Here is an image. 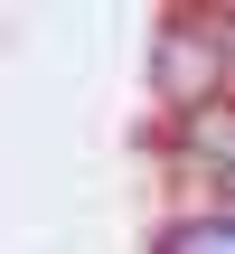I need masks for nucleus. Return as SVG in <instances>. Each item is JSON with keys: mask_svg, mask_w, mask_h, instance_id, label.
Wrapping results in <instances>:
<instances>
[{"mask_svg": "<svg viewBox=\"0 0 235 254\" xmlns=\"http://www.w3.org/2000/svg\"><path fill=\"white\" fill-rule=\"evenodd\" d=\"M151 75H160V104H170V113H198V104L235 94V38H226V19H170V28L151 38Z\"/></svg>", "mask_w": 235, "mask_h": 254, "instance_id": "f257e3e1", "label": "nucleus"}, {"mask_svg": "<svg viewBox=\"0 0 235 254\" xmlns=\"http://www.w3.org/2000/svg\"><path fill=\"white\" fill-rule=\"evenodd\" d=\"M151 254H235V207H179V217H160V236Z\"/></svg>", "mask_w": 235, "mask_h": 254, "instance_id": "f03ea898", "label": "nucleus"}]
</instances>
